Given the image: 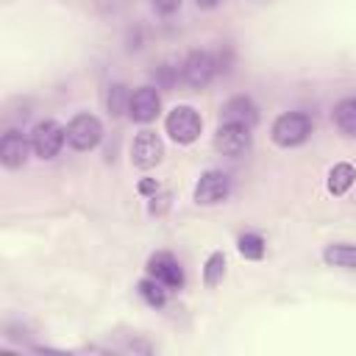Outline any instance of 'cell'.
I'll return each mask as SVG.
<instances>
[{"mask_svg":"<svg viewBox=\"0 0 356 356\" xmlns=\"http://www.w3.org/2000/svg\"><path fill=\"white\" fill-rule=\"evenodd\" d=\"M270 136L278 147H298L312 136V120L303 111H284L275 117Z\"/></svg>","mask_w":356,"mask_h":356,"instance_id":"6da1fadb","label":"cell"},{"mask_svg":"<svg viewBox=\"0 0 356 356\" xmlns=\"http://www.w3.org/2000/svg\"><path fill=\"white\" fill-rule=\"evenodd\" d=\"M356 181V167L348 164V161H337L331 170H328V178H325V186L334 197H342Z\"/></svg>","mask_w":356,"mask_h":356,"instance_id":"4fadbf2b","label":"cell"},{"mask_svg":"<svg viewBox=\"0 0 356 356\" xmlns=\"http://www.w3.org/2000/svg\"><path fill=\"white\" fill-rule=\"evenodd\" d=\"M217 72H220L217 58H214L209 50H192V53L184 58V64H181V78H184L192 89L209 86Z\"/></svg>","mask_w":356,"mask_h":356,"instance_id":"8992f818","label":"cell"},{"mask_svg":"<svg viewBox=\"0 0 356 356\" xmlns=\"http://www.w3.org/2000/svg\"><path fill=\"white\" fill-rule=\"evenodd\" d=\"M225 253L222 250H214V253H209V259L203 261V286H209V289H214L217 284H222V278H225Z\"/></svg>","mask_w":356,"mask_h":356,"instance_id":"ac0fdd59","label":"cell"},{"mask_svg":"<svg viewBox=\"0 0 356 356\" xmlns=\"http://www.w3.org/2000/svg\"><path fill=\"white\" fill-rule=\"evenodd\" d=\"M164 159V142L156 131H139L131 142V164L136 170H153Z\"/></svg>","mask_w":356,"mask_h":356,"instance_id":"52a82bcc","label":"cell"},{"mask_svg":"<svg viewBox=\"0 0 356 356\" xmlns=\"http://www.w3.org/2000/svg\"><path fill=\"white\" fill-rule=\"evenodd\" d=\"M195 3H197V8H206L209 11V8H217L222 0H195Z\"/></svg>","mask_w":356,"mask_h":356,"instance_id":"cb8c5ba5","label":"cell"},{"mask_svg":"<svg viewBox=\"0 0 356 356\" xmlns=\"http://www.w3.org/2000/svg\"><path fill=\"white\" fill-rule=\"evenodd\" d=\"M145 270H147V275H153L156 281H161L167 289H181L184 286V270H181L178 259L172 253H167V250L150 253Z\"/></svg>","mask_w":356,"mask_h":356,"instance_id":"30bf717a","label":"cell"},{"mask_svg":"<svg viewBox=\"0 0 356 356\" xmlns=\"http://www.w3.org/2000/svg\"><path fill=\"white\" fill-rule=\"evenodd\" d=\"M164 131L175 145H192L203 131V120L192 106L181 103L170 108V114L164 117Z\"/></svg>","mask_w":356,"mask_h":356,"instance_id":"7a4b0ae2","label":"cell"},{"mask_svg":"<svg viewBox=\"0 0 356 356\" xmlns=\"http://www.w3.org/2000/svg\"><path fill=\"white\" fill-rule=\"evenodd\" d=\"M150 3H153V11H156V14L170 17V14H175V11L181 8L184 0H150Z\"/></svg>","mask_w":356,"mask_h":356,"instance_id":"44dd1931","label":"cell"},{"mask_svg":"<svg viewBox=\"0 0 356 356\" xmlns=\"http://www.w3.org/2000/svg\"><path fill=\"white\" fill-rule=\"evenodd\" d=\"M228 192H231L228 172H222V170H206L197 178L192 197H195L197 206H217V203H222L228 197Z\"/></svg>","mask_w":356,"mask_h":356,"instance_id":"ba28073f","label":"cell"},{"mask_svg":"<svg viewBox=\"0 0 356 356\" xmlns=\"http://www.w3.org/2000/svg\"><path fill=\"white\" fill-rule=\"evenodd\" d=\"M153 81H156V89H172L175 81H178V67H170V64H161L153 70Z\"/></svg>","mask_w":356,"mask_h":356,"instance_id":"ffe728a7","label":"cell"},{"mask_svg":"<svg viewBox=\"0 0 356 356\" xmlns=\"http://www.w3.org/2000/svg\"><path fill=\"white\" fill-rule=\"evenodd\" d=\"M236 250H239V256L248 259V261H261L264 253H267V245H264V236H261V234L248 231V234H242V236L236 239Z\"/></svg>","mask_w":356,"mask_h":356,"instance_id":"e0dca14e","label":"cell"},{"mask_svg":"<svg viewBox=\"0 0 356 356\" xmlns=\"http://www.w3.org/2000/svg\"><path fill=\"white\" fill-rule=\"evenodd\" d=\"M67 142V128L56 120H39L31 128V147L39 159H56Z\"/></svg>","mask_w":356,"mask_h":356,"instance_id":"277c9868","label":"cell"},{"mask_svg":"<svg viewBox=\"0 0 356 356\" xmlns=\"http://www.w3.org/2000/svg\"><path fill=\"white\" fill-rule=\"evenodd\" d=\"M220 122H234V125H248L253 128L259 122V106L248 95H234L222 103L220 108Z\"/></svg>","mask_w":356,"mask_h":356,"instance_id":"7c38bea8","label":"cell"},{"mask_svg":"<svg viewBox=\"0 0 356 356\" xmlns=\"http://www.w3.org/2000/svg\"><path fill=\"white\" fill-rule=\"evenodd\" d=\"M103 139V122L95 114H75L67 122V145L72 150H95Z\"/></svg>","mask_w":356,"mask_h":356,"instance_id":"5b68a950","label":"cell"},{"mask_svg":"<svg viewBox=\"0 0 356 356\" xmlns=\"http://www.w3.org/2000/svg\"><path fill=\"white\" fill-rule=\"evenodd\" d=\"M136 192H139V195H145V197H153V195L159 192V184H156V178H142V181L136 184Z\"/></svg>","mask_w":356,"mask_h":356,"instance_id":"603a6c76","label":"cell"},{"mask_svg":"<svg viewBox=\"0 0 356 356\" xmlns=\"http://www.w3.org/2000/svg\"><path fill=\"white\" fill-rule=\"evenodd\" d=\"M334 125L345 136H356V97H342L334 106Z\"/></svg>","mask_w":356,"mask_h":356,"instance_id":"9a60e30c","label":"cell"},{"mask_svg":"<svg viewBox=\"0 0 356 356\" xmlns=\"http://www.w3.org/2000/svg\"><path fill=\"white\" fill-rule=\"evenodd\" d=\"M161 114V95L156 86H139L131 92V103H128V117L139 125H147L153 122L156 117Z\"/></svg>","mask_w":356,"mask_h":356,"instance_id":"9c48e42d","label":"cell"},{"mask_svg":"<svg viewBox=\"0 0 356 356\" xmlns=\"http://www.w3.org/2000/svg\"><path fill=\"white\" fill-rule=\"evenodd\" d=\"M31 150H33V147H31V136H25V134L17 131V128L6 131L3 139H0V161H3L6 170H19V167L28 161Z\"/></svg>","mask_w":356,"mask_h":356,"instance_id":"8fae6325","label":"cell"},{"mask_svg":"<svg viewBox=\"0 0 356 356\" xmlns=\"http://www.w3.org/2000/svg\"><path fill=\"white\" fill-rule=\"evenodd\" d=\"M136 292H139V298L147 303V306H153V309H161L164 303H167V286L161 284V281H156L153 275H145L139 284H136Z\"/></svg>","mask_w":356,"mask_h":356,"instance_id":"2e32d148","label":"cell"},{"mask_svg":"<svg viewBox=\"0 0 356 356\" xmlns=\"http://www.w3.org/2000/svg\"><path fill=\"white\" fill-rule=\"evenodd\" d=\"M167 206H170V195H167V192H161V195L156 192V195L150 197L147 211H150V214H164V211H167Z\"/></svg>","mask_w":356,"mask_h":356,"instance_id":"7402d4cb","label":"cell"},{"mask_svg":"<svg viewBox=\"0 0 356 356\" xmlns=\"http://www.w3.org/2000/svg\"><path fill=\"white\" fill-rule=\"evenodd\" d=\"M128 103H131V89L125 83H111L106 92V108L111 117H122L128 114Z\"/></svg>","mask_w":356,"mask_h":356,"instance_id":"d6986e66","label":"cell"},{"mask_svg":"<svg viewBox=\"0 0 356 356\" xmlns=\"http://www.w3.org/2000/svg\"><path fill=\"white\" fill-rule=\"evenodd\" d=\"M323 261H325L328 267H339V270H353V273H356V245H350V242L325 245Z\"/></svg>","mask_w":356,"mask_h":356,"instance_id":"5bb4252c","label":"cell"},{"mask_svg":"<svg viewBox=\"0 0 356 356\" xmlns=\"http://www.w3.org/2000/svg\"><path fill=\"white\" fill-rule=\"evenodd\" d=\"M253 128L248 125H234V122H220L217 125V134H214V147L220 156H228V159H242L250 153L253 147Z\"/></svg>","mask_w":356,"mask_h":356,"instance_id":"3957f363","label":"cell"}]
</instances>
